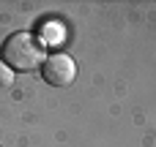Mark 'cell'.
Returning <instances> with one entry per match:
<instances>
[{
    "mask_svg": "<svg viewBox=\"0 0 156 147\" xmlns=\"http://www.w3.org/2000/svg\"><path fill=\"white\" fill-rule=\"evenodd\" d=\"M0 60L11 71H36L47 60V46L33 35V33H11L3 41Z\"/></svg>",
    "mask_w": 156,
    "mask_h": 147,
    "instance_id": "cell-1",
    "label": "cell"
},
{
    "mask_svg": "<svg viewBox=\"0 0 156 147\" xmlns=\"http://www.w3.org/2000/svg\"><path fill=\"white\" fill-rule=\"evenodd\" d=\"M41 76L47 85L52 87H69L77 79V63L71 55L66 52H52L47 55V60L41 63Z\"/></svg>",
    "mask_w": 156,
    "mask_h": 147,
    "instance_id": "cell-2",
    "label": "cell"
},
{
    "mask_svg": "<svg viewBox=\"0 0 156 147\" xmlns=\"http://www.w3.org/2000/svg\"><path fill=\"white\" fill-rule=\"evenodd\" d=\"M11 85H14V71L0 60V90L3 87H11Z\"/></svg>",
    "mask_w": 156,
    "mask_h": 147,
    "instance_id": "cell-3",
    "label": "cell"
}]
</instances>
